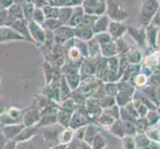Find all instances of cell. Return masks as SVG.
I'll use <instances>...</instances> for the list:
<instances>
[{
  "label": "cell",
  "mask_w": 160,
  "mask_h": 149,
  "mask_svg": "<svg viewBox=\"0 0 160 149\" xmlns=\"http://www.w3.org/2000/svg\"><path fill=\"white\" fill-rule=\"evenodd\" d=\"M160 7L158 0H142L138 14V22L141 27L145 28L151 23L153 16L156 14Z\"/></svg>",
  "instance_id": "6da1fadb"
},
{
  "label": "cell",
  "mask_w": 160,
  "mask_h": 149,
  "mask_svg": "<svg viewBox=\"0 0 160 149\" xmlns=\"http://www.w3.org/2000/svg\"><path fill=\"white\" fill-rule=\"evenodd\" d=\"M106 15L110 21L123 22L128 18V14L124 6L118 0H106Z\"/></svg>",
  "instance_id": "7a4b0ae2"
},
{
  "label": "cell",
  "mask_w": 160,
  "mask_h": 149,
  "mask_svg": "<svg viewBox=\"0 0 160 149\" xmlns=\"http://www.w3.org/2000/svg\"><path fill=\"white\" fill-rule=\"evenodd\" d=\"M82 7L85 14L101 16L106 13V0H84Z\"/></svg>",
  "instance_id": "3957f363"
},
{
  "label": "cell",
  "mask_w": 160,
  "mask_h": 149,
  "mask_svg": "<svg viewBox=\"0 0 160 149\" xmlns=\"http://www.w3.org/2000/svg\"><path fill=\"white\" fill-rule=\"evenodd\" d=\"M126 31L129 33V35L133 38L135 42L138 44V45L145 49L146 48V38H145V28H134V27L128 26Z\"/></svg>",
  "instance_id": "277c9868"
},
{
  "label": "cell",
  "mask_w": 160,
  "mask_h": 149,
  "mask_svg": "<svg viewBox=\"0 0 160 149\" xmlns=\"http://www.w3.org/2000/svg\"><path fill=\"white\" fill-rule=\"evenodd\" d=\"M126 28H128V26H126L123 22L110 21L108 24V31L110 37L117 39V38H120L122 36V34L126 31Z\"/></svg>",
  "instance_id": "5b68a950"
},
{
  "label": "cell",
  "mask_w": 160,
  "mask_h": 149,
  "mask_svg": "<svg viewBox=\"0 0 160 149\" xmlns=\"http://www.w3.org/2000/svg\"><path fill=\"white\" fill-rule=\"evenodd\" d=\"M145 38H146V44H148L151 48L155 49L157 46V35L159 28L155 27L152 24H149L145 27Z\"/></svg>",
  "instance_id": "8992f818"
},
{
  "label": "cell",
  "mask_w": 160,
  "mask_h": 149,
  "mask_svg": "<svg viewBox=\"0 0 160 149\" xmlns=\"http://www.w3.org/2000/svg\"><path fill=\"white\" fill-rule=\"evenodd\" d=\"M110 22V19L108 17L107 15H101L98 16V18L95 22V24L92 26V32L93 33H102L108 31V24Z\"/></svg>",
  "instance_id": "52a82bcc"
},
{
  "label": "cell",
  "mask_w": 160,
  "mask_h": 149,
  "mask_svg": "<svg viewBox=\"0 0 160 149\" xmlns=\"http://www.w3.org/2000/svg\"><path fill=\"white\" fill-rule=\"evenodd\" d=\"M85 12H84V9H82V6H75L73 7V12H72L71 15V18L68 22V25L70 27H76L79 26L82 22V19L84 17Z\"/></svg>",
  "instance_id": "ba28073f"
},
{
  "label": "cell",
  "mask_w": 160,
  "mask_h": 149,
  "mask_svg": "<svg viewBox=\"0 0 160 149\" xmlns=\"http://www.w3.org/2000/svg\"><path fill=\"white\" fill-rule=\"evenodd\" d=\"M10 39H23V38H21L17 33L8 27H0V41Z\"/></svg>",
  "instance_id": "9c48e42d"
},
{
  "label": "cell",
  "mask_w": 160,
  "mask_h": 149,
  "mask_svg": "<svg viewBox=\"0 0 160 149\" xmlns=\"http://www.w3.org/2000/svg\"><path fill=\"white\" fill-rule=\"evenodd\" d=\"M74 31L80 38H82V39H86V40L91 39L93 35V32H92V28H90V27H86V26H82V25L77 26Z\"/></svg>",
  "instance_id": "30bf717a"
},
{
  "label": "cell",
  "mask_w": 160,
  "mask_h": 149,
  "mask_svg": "<svg viewBox=\"0 0 160 149\" xmlns=\"http://www.w3.org/2000/svg\"><path fill=\"white\" fill-rule=\"evenodd\" d=\"M72 12H73V7L72 6H63V7H59V17L58 19L62 22V23H68Z\"/></svg>",
  "instance_id": "8fae6325"
},
{
  "label": "cell",
  "mask_w": 160,
  "mask_h": 149,
  "mask_svg": "<svg viewBox=\"0 0 160 149\" xmlns=\"http://www.w3.org/2000/svg\"><path fill=\"white\" fill-rule=\"evenodd\" d=\"M42 10L46 19H58L59 17V7L47 5Z\"/></svg>",
  "instance_id": "7c38bea8"
},
{
  "label": "cell",
  "mask_w": 160,
  "mask_h": 149,
  "mask_svg": "<svg viewBox=\"0 0 160 149\" xmlns=\"http://www.w3.org/2000/svg\"><path fill=\"white\" fill-rule=\"evenodd\" d=\"M62 22H61L59 19H46L44 21V23L42 24L43 28H45L46 30L49 31H54L57 30L58 28H60L62 26Z\"/></svg>",
  "instance_id": "4fadbf2b"
},
{
  "label": "cell",
  "mask_w": 160,
  "mask_h": 149,
  "mask_svg": "<svg viewBox=\"0 0 160 149\" xmlns=\"http://www.w3.org/2000/svg\"><path fill=\"white\" fill-rule=\"evenodd\" d=\"M141 58H142L141 53L138 50H135V49L131 50L128 54V56H126V59H128V61L131 64H138L141 61Z\"/></svg>",
  "instance_id": "5bb4252c"
},
{
  "label": "cell",
  "mask_w": 160,
  "mask_h": 149,
  "mask_svg": "<svg viewBox=\"0 0 160 149\" xmlns=\"http://www.w3.org/2000/svg\"><path fill=\"white\" fill-rule=\"evenodd\" d=\"M150 144H151V140L148 138L147 135L141 133L140 135L137 136L136 141H135V145H137V147L139 149L148 147V146H150Z\"/></svg>",
  "instance_id": "9a60e30c"
},
{
  "label": "cell",
  "mask_w": 160,
  "mask_h": 149,
  "mask_svg": "<svg viewBox=\"0 0 160 149\" xmlns=\"http://www.w3.org/2000/svg\"><path fill=\"white\" fill-rule=\"evenodd\" d=\"M45 20H46V18H45V15H44V13H43V10L40 9V8H36L35 7L34 12H33L32 21H34L35 23L39 24V25H42Z\"/></svg>",
  "instance_id": "2e32d148"
},
{
  "label": "cell",
  "mask_w": 160,
  "mask_h": 149,
  "mask_svg": "<svg viewBox=\"0 0 160 149\" xmlns=\"http://www.w3.org/2000/svg\"><path fill=\"white\" fill-rule=\"evenodd\" d=\"M146 119L148 121L149 126H151V125H155L156 123L159 122L160 117L156 110H150V112H148L146 114Z\"/></svg>",
  "instance_id": "e0dca14e"
},
{
  "label": "cell",
  "mask_w": 160,
  "mask_h": 149,
  "mask_svg": "<svg viewBox=\"0 0 160 149\" xmlns=\"http://www.w3.org/2000/svg\"><path fill=\"white\" fill-rule=\"evenodd\" d=\"M148 127H149V124H148V121L146 119V117H140L139 119L136 120L135 123V128L138 130L139 132H145Z\"/></svg>",
  "instance_id": "ac0fdd59"
},
{
  "label": "cell",
  "mask_w": 160,
  "mask_h": 149,
  "mask_svg": "<svg viewBox=\"0 0 160 149\" xmlns=\"http://www.w3.org/2000/svg\"><path fill=\"white\" fill-rule=\"evenodd\" d=\"M102 47L104 48H108V51L103 52L104 55H108V56H114L115 53H117V46L114 45V44H112L110 42L107 43V44H103Z\"/></svg>",
  "instance_id": "d6986e66"
},
{
  "label": "cell",
  "mask_w": 160,
  "mask_h": 149,
  "mask_svg": "<svg viewBox=\"0 0 160 149\" xmlns=\"http://www.w3.org/2000/svg\"><path fill=\"white\" fill-rule=\"evenodd\" d=\"M8 22L11 23V21L9 20L8 11H7V9H2L1 11H0V26L7 25Z\"/></svg>",
  "instance_id": "ffe728a7"
},
{
  "label": "cell",
  "mask_w": 160,
  "mask_h": 149,
  "mask_svg": "<svg viewBox=\"0 0 160 149\" xmlns=\"http://www.w3.org/2000/svg\"><path fill=\"white\" fill-rule=\"evenodd\" d=\"M147 76H145L144 74H139L135 77L134 79V84L137 87H143L146 82H147Z\"/></svg>",
  "instance_id": "44dd1931"
},
{
  "label": "cell",
  "mask_w": 160,
  "mask_h": 149,
  "mask_svg": "<svg viewBox=\"0 0 160 149\" xmlns=\"http://www.w3.org/2000/svg\"><path fill=\"white\" fill-rule=\"evenodd\" d=\"M150 24L154 25L155 27H157V28H160V7H159L158 11L156 12V14L153 16Z\"/></svg>",
  "instance_id": "7402d4cb"
},
{
  "label": "cell",
  "mask_w": 160,
  "mask_h": 149,
  "mask_svg": "<svg viewBox=\"0 0 160 149\" xmlns=\"http://www.w3.org/2000/svg\"><path fill=\"white\" fill-rule=\"evenodd\" d=\"M125 129L128 134H135L136 128H135V123L133 122H128L125 125Z\"/></svg>",
  "instance_id": "603a6c76"
},
{
  "label": "cell",
  "mask_w": 160,
  "mask_h": 149,
  "mask_svg": "<svg viewBox=\"0 0 160 149\" xmlns=\"http://www.w3.org/2000/svg\"><path fill=\"white\" fill-rule=\"evenodd\" d=\"M84 0H70V6L75 7V6H81Z\"/></svg>",
  "instance_id": "cb8c5ba5"
},
{
  "label": "cell",
  "mask_w": 160,
  "mask_h": 149,
  "mask_svg": "<svg viewBox=\"0 0 160 149\" xmlns=\"http://www.w3.org/2000/svg\"><path fill=\"white\" fill-rule=\"evenodd\" d=\"M157 98L158 101H160V90H157Z\"/></svg>",
  "instance_id": "d4e9b609"
},
{
  "label": "cell",
  "mask_w": 160,
  "mask_h": 149,
  "mask_svg": "<svg viewBox=\"0 0 160 149\" xmlns=\"http://www.w3.org/2000/svg\"><path fill=\"white\" fill-rule=\"evenodd\" d=\"M157 112H158V114H159V117H160V104L157 107Z\"/></svg>",
  "instance_id": "484cf974"
},
{
  "label": "cell",
  "mask_w": 160,
  "mask_h": 149,
  "mask_svg": "<svg viewBox=\"0 0 160 149\" xmlns=\"http://www.w3.org/2000/svg\"><path fill=\"white\" fill-rule=\"evenodd\" d=\"M158 140H160V130H158Z\"/></svg>",
  "instance_id": "4316f807"
},
{
  "label": "cell",
  "mask_w": 160,
  "mask_h": 149,
  "mask_svg": "<svg viewBox=\"0 0 160 149\" xmlns=\"http://www.w3.org/2000/svg\"><path fill=\"white\" fill-rule=\"evenodd\" d=\"M150 149H159L157 147H151V144H150Z\"/></svg>",
  "instance_id": "83f0119b"
},
{
  "label": "cell",
  "mask_w": 160,
  "mask_h": 149,
  "mask_svg": "<svg viewBox=\"0 0 160 149\" xmlns=\"http://www.w3.org/2000/svg\"><path fill=\"white\" fill-rule=\"evenodd\" d=\"M2 9H4V8H3V7H2V6H1V4H0V11H1V10H2Z\"/></svg>",
  "instance_id": "f1b7e54d"
}]
</instances>
